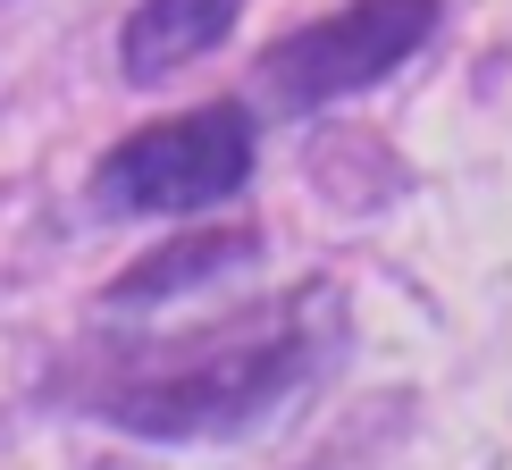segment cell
<instances>
[{
  "label": "cell",
  "instance_id": "obj_1",
  "mask_svg": "<svg viewBox=\"0 0 512 470\" xmlns=\"http://www.w3.org/2000/svg\"><path fill=\"white\" fill-rule=\"evenodd\" d=\"M252 110L244 101H202L185 118L135 126L110 160H101L93 194L101 210H126V219H194V210H219L252 185Z\"/></svg>",
  "mask_w": 512,
  "mask_h": 470
},
{
  "label": "cell",
  "instance_id": "obj_2",
  "mask_svg": "<svg viewBox=\"0 0 512 470\" xmlns=\"http://www.w3.org/2000/svg\"><path fill=\"white\" fill-rule=\"evenodd\" d=\"M303 370H311V336L286 319V328L252 336V345H227V353H202L185 370H168L160 387L118 395L110 412L135 437H236L303 387Z\"/></svg>",
  "mask_w": 512,
  "mask_h": 470
},
{
  "label": "cell",
  "instance_id": "obj_3",
  "mask_svg": "<svg viewBox=\"0 0 512 470\" xmlns=\"http://www.w3.org/2000/svg\"><path fill=\"white\" fill-rule=\"evenodd\" d=\"M437 34V0H353V9L319 17V26L286 34L261 51V93L269 110L311 118L345 93H370L378 76H395L420 42Z\"/></svg>",
  "mask_w": 512,
  "mask_h": 470
},
{
  "label": "cell",
  "instance_id": "obj_4",
  "mask_svg": "<svg viewBox=\"0 0 512 470\" xmlns=\"http://www.w3.org/2000/svg\"><path fill=\"white\" fill-rule=\"evenodd\" d=\"M236 17H244V0H143V9L126 17L118 59H126L135 84H160V76L210 59L227 34H236Z\"/></svg>",
  "mask_w": 512,
  "mask_h": 470
},
{
  "label": "cell",
  "instance_id": "obj_5",
  "mask_svg": "<svg viewBox=\"0 0 512 470\" xmlns=\"http://www.w3.org/2000/svg\"><path fill=\"white\" fill-rule=\"evenodd\" d=\"M252 252H261V235L252 227H202V235H177V244H160L152 261H135L110 286V303H126V311H143V303H168L177 286H202V277H219V269H244Z\"/></svg>",
  "mask_w": 512,
  "mask_h": 470
}]
</instances>
